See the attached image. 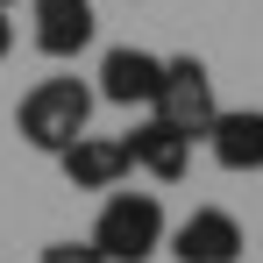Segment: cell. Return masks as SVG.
Segmentation results:
<instances>
[{"mask_svg":"<svg viewBox=\"0 0 263 263\" xmlns=\"http://www.w3.org/2000/svg\"><path fill=\"white\" fill-rule=\"evenodd\" d=\"M92 100L100 92L86 79H36L22 92V107H14V135L29 149H43V157H64L79 135H92Z\"/></svg>","mask_w":263,"mask_h":263,"instance_id":"obj_1","label":"cell"},{"mask_svg":"<svg viewBox=\"0 0 263 263\" xmlns=\"http://www.w3.org/2000/svg\"><path fill=\"white\" fill-rule=\"evenodd\" d=\"M92 249L107 263H149L157 249H171L164 199L157 192H107L100 199V220H92Z\"/></svg>","mask_w":263,"mask_h":263,"instance_id":"obj_2","label":"cell"},{"mask_svg":"<svg viewBox=\"0 0 263 263\" xmlns=\"http://www.w3.org/2000/svg\"><path fill=\"white\" fill-rule=\"evenodd\" d=\"M157 121H171L185 142H206L220 121V100H214V71L199 64V57H164V92H157V107H149Z\"/></svg>","mask_w":263,"mask_h":263,"instance_id":"obj_3","label":"cell"},{"mask_svg":"<svg viewBox=\"0 0 263 263\" xmlns=\"http://www.w3.org/2000/svg\"><path fill=\"white\" fill-rule=\"evenodd\" d=\"M249 235L228 206H192V214L171 228V256L178 263H242Z\"/></svg>","mask_w":263,"mask_h":263,"instance_id":"obj_4","label":"cell"},{"mask_svg":"<svg viewBox=\"0 0 263 263\" xmlns=\"http://www.w3.org/2000/svg\"><path fill=\"white\" fill-rule=\"evenodd\" d=\"M100 100H114V107H157V92H164V57L157 50H135V43H114L100 57Z\"/></svg>","mask_w":263,"mask_h":263,"instance_id":"obj_5","label":"cell"},{"mask_svg":"<svg viewBox=\"0 0 263 263\" xmlns=\"http://www.w3.org/2000/svg\"><path fill=\"white\" fill-rule=\"evenodd\" d=\"M29 36H36V50L43 57H79V50H92V36H100V14H92V0H29Z\"/></svg>","mask_w":263,"mask_h":263,"instance_id":"obj_6","label":"cell"},{"mask_svg":"<svg viewBox=\"0 0 263 263\" xmlns=\"http://www.w3.org/2000/svg\"><path fill=\"white\" fill-rule=\"evenodd\" d=\"M121 142H128V164L142 178H157V185H178V178L192 171V142H185L171 121H157V114H142Z\"/></svg>","mask_w":263,"mask_h":263,"instance_id":"obj_7","label":"cell"},{"mask_svg":"<svg viewBox=\"0 0 263 263\" xmlns=\"http://www.w3.org/2000/svg\"><path fill=\"white\" fill-rule=\"evenodd\" d=\"M57 171L71 178L79 192H121V178H128L135 164H128V142H121V135H79V142L57 157Z\"/></svg>","mask_w":263,"mask_h":263,"instance_id":"obj_8","label":"cell"},{"mask_svg":"<svg viewBox=\"0 0 263 263\" xmlns=\"http://www.w3.org/2000/svg\"><path fill=\"white\" fill-rule=\"evenodd\" d=\"M206 149H214L220 171H263V107H220L214 135H206Z\"/></svg>","mask_w":263,"mask_h":263,"instance_id":"obj_9","label":"cell"},{"mask_svg":"<svg viewBox=\"0 0 263 263\" xmlns=\"http://www.w3.org/2000/svg\"><path fill=\"white\" fill-rule=\"evenodd\" d=\"M43 263H107V256L92 249V235H86V242H50V249H43Z\"/></svg>","mask_w":263,"mask_h":263,"instance_id":"obj_10","label":"cell"},{"mask_svg":"<svg viewBox=\"0 0 263 263\" xmlns=\"http://www.w3.org/2000/svg\"><path fill=\"white\" fill-rule=\"evenodd\" d=\"M14 50V22H7V7H0V57Z\"/></svg>","mask_w":263,"mask_h":263,"instance_id":"obj_11","label":"cell"},{"mask_svg":"<svg viewBox=\"0 0 263 263\" xmlns=\"http://www.w3.org/2000/svg\"><path fill=\"white\" fill-rule=\"evenodd\" d=\"M0 7H14V0H0Z\"/></svg>","mask_w":263,"mask_h":263,"instance_id":"obj_12","label":"cell"}]
</instances>
